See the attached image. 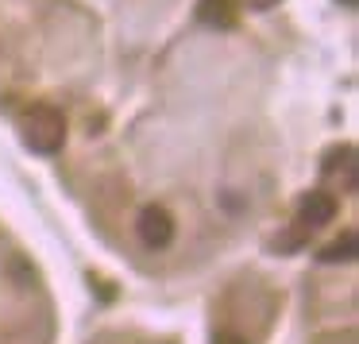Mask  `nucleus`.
I'll use <instances>...</instances> for the list:
<instances>
[{"instance_id":"nucleus-8","label":"nucleus","mask_w":359,"mask_h":344,"mask_svg":"<svg viewBox=\"0 0 359 344\" xmlns=\"http://www.w3.org/2000/svg\"><path fill=\"white\" fill-rule=\"evenodd\" d=\"M240 4H248V8H255V12H266V8H274L278 0H240Z\"/></svg>"},{"instance_id":"nucleus-7","label":"nucleus","mask_w":359,"mask_h":344,"mask_svg":"<svg viewBox=\"0 0 359 344\" xmlns=\"http://www.w3.org/2000/svg\"><path fill=\"white\" fill-rule=\"evenodd\" d=\"M212 344H248V336H240V333H217V340Z\"/></svg>"},{"instance_id":"nucleus-2","label":"nucleus","mask_w":359,"mask_h":344,"mask_svg":"<svg viewBox=\"0 0 359 344\" xmlns=\"http://www.w3.org/2000/svg\"><path fill=\"white\" fill-rule=\"evenodd\" d=\"M135 236H140L147 248H155V251L170 248V240H174V217L163 209V205H147V209L140 213V220H135Z\"/></svg>"},{"instance_id":"nucleus-4","label":"nucleus","mask_w":359,"mask_h":344,"mask_svg":"<svg viewBox=\"0 0 359 344\" xmlns=\"http://www.w3.org/2000/svg\"><path fill=\"white\" fill-rule=\"evenodd\" d=\"M197 20L205 27L228 32V27L240 24V0H197Z\"/></svg>"},{"instance_id":"nucleus-5","label":"nucleus","mask_w":359,"mask_h":344,"mask_svg":"<svg viewBox=\"0 0 359 344\" xmlns=\"http://www.w3.org/2000/svg\"><path fill=\"white\" fill-rule=\"evenodd\" d=\"M351 259H355V232H344L320 251V263H351Z\"/></svg>"},{"instance_id":"nucleus-3","label":"nucleus","mask_w":359,"mask_h":344,"mask_svg":"<svg viewBox=\"0 0 359 344\" xmlns=\"http://www.w3.org/2000/svg\"><path fill=\"white\" fill-rule=\"evenodd\" d=\"M336 197L328 194V190H309V194L297 201V217H302V228H325V225H332V217H336Z\"/></svg>"},{"instance_id":"nucleus-6","label":"nucleus","mask_w":359,"mask_h":344,"mask_svg":"<svg viewBox=\"0 0 359 344\" xmlns=\"http://www.w3.org/2000/svg\"><path fill=\"white\" fill-rule=\"evenodd\" d=\"M309 244V228H294V232H282L274 236V251H297Z\"/></svg>"},{"instance_id":"nucleus-1","label":"nucleus","mask_w":359,"mask_h":344,"mask_svg":"<svg viewBox=\"0 0 359 344\" xmlns=\"http://www.w3.org/2000/svg\"><path fill=\"white\" fill-rule=\"evenodd\" d=\"M20 132H24V143L32 151L55 155V151H62V143H66V117L55 109V105H32V109L24 112Z\"/></svg>"}]
</instances>
